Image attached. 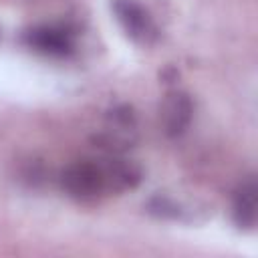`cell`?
I'll return each mask as SVG.
<instances>
[{
  "mask_svg": "<svg viewBox=\"0 0 258 258\" xmlns=\"http://www.w3.org/2000/svg\"><path fill=\"white\" fill-rule=\"evenodd\" d=\"M137 119L129 105H117L107 115V125L101 135H97V145L107 153H123L135 141Z\"/></svg>",
  "mask_w": 258,
  "mask_h": 258,
  "instance_id": "277c9868",
  "label": "cell"
},
{
  "mask_svg": "<svg viewBox=\"0 0 258 258\" xmlns=\"http://www.w3.org/2000/svg\"><path fill=\"white\" fill-rule=\"evenodd\" d=\"M147 212L159 220H173V222H191L194 212L189 206L173 200L171 196L157 194L147 202Z\"/></svg>",
  "mask_w": 258,
  "mask_h": 258,
  "instance_id": "52a82bcc",
  "label": "cell"
},
{
  "mask_svg": "<svg viewBox=\"0 0 258 258\" xmlns=\"http://www.w3.org/2000/svg\"><path fill=\"white\" fill-rule=\"evenodd\" d=\"M196 105L185 91H169L161 105V127L167 137H181L194 121Z\"/></svg>",
  "mask_w": 258,
  "mask_h": 258,
  "instance_id": "5b68a950",
  "label": "cell"
},
{
  "mask_svg": "<svg viewBox=\"0 0 258 258\" xmlns=\"http://www.w3.org/2000/svg\"><path fill=\"white\" fill-rule=\"evenodd\" d=\"M141 179L143 169L121 153H109L105 159H77L58 177L62 191L77 202H95L103 196L135 189Z\"/></svg>",
  "mask_w": 258,
  "mask_h": 258,
  "instance_id": "6da1fadb",
  "label": "cell"
},
{
  "mask_svg": "<svg viewBox=\"0 0 258 258\" xmlns=\"http://www.w3.org/2000/svg\"><path fill=\"white\" fill-rule=\"evenodd\" d=\"M258 185L256 177L248 175L234 191L232 198V220L242 232H252L258 220Z\"/></svg>",
  "mask_w": 258,
  "mask_h": 258,
  "instance_id": "8992f818",
  "label": "cell"
},
{
  "mask_svg": "<svg viewBox=\"0 0 258 258\" xmlns=\"http://www.w3.org/2000/svg\"><path fill=\"white\" fill-rule=\"evenodd\" d=\"M113 14L127 38L139 46H151L159 38V28L149 10L137 0H113Z\"/></svg>",
  "mask_w": 258,
  "mask_h": 258,
  "instance_id": "3957f363",
  "label": "cell"
},
{
  "mask_svg": "<svg viewBox=\"0 0 258 258\" xmlns=\"http://www.w3.org/2000/svg\"><path fill=\"white\" fill-rule=\"evenodd\" d=\"M22 42L26 48L38 54L52 58H67L77 50V32L73 26L62 22L36 24L24 30Z\"/></svg>",
  "mask_w": 258,
  "mask_h": 258,
  "instance_id": "7a4b0ae2",
  "label": "cell"
}]
</instances>
